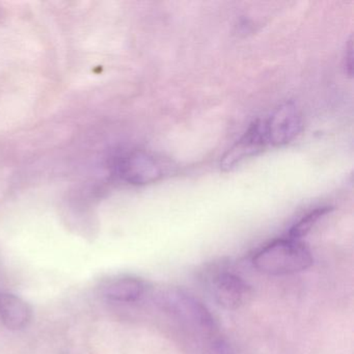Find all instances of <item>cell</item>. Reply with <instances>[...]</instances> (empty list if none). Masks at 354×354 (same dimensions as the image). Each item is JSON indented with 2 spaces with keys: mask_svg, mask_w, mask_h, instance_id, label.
<instances>
[{
  "mask_svg": "<svg viewBox=\"0 0 354 354\" xmlns=\"http://www.w3.org/2000/svg\"><path fill=\"white\" fill-rule=\"evenodd\" d=\"M265 130L268 144L275 147L289 144L302 130L299 109L292 102L281 105L265 123Z\"/></svg>",
  "mask_w": 354,
  "mask_h": 354,
  "instance_id": "obj_5",
  "label": "cell"
},
{
  "mask_svg": "<svg viewBox=\"0 0 354 354\" xmlns=\"http://www.w3.org/2000/svg\"><path fill=\"white\" fill-rule=\"evenodd\" d=\"M329 208H318L316 210L306 214V216L302 217L298 223H296L293 227H291L289 232V238L291 239L300 240L302 237L306 235L308 232L314 227L315 223L322 218L324 215L329 212Z\"/></svg>",
  "mask_w": 354,
  "mask_h": 354,
  "instance_id": "obj_9",
  "label": "cell"
},
{
  "mask_svg": "<svg viewBox=\"0 0 354 354\" xmlns=\"http://www.w3.org/2000/svg\"><path fill=\"white\" fill-rule=\"evenodd\" d=\"M205 281L213 299L225 310H238L252 298L250 286L225 267L215 266L209 269Z\"/></svg>",
  "mask_w": 354,
  "mask_h": 354,
  "instance_id": "obj_3",
  "label": "cell"
},
{
  "mask_svg": "<svg viewBox=\"0 0 354 354\" xmlns=\"http://www.w3.org/2000/svg\"><path fill=\"white\" fill-rule=\"evenodd\" d=\"M32 308L19 296L0 293V320L10 330H20L32 320Z\"/></svg>",
  "mask_w": 354,
  "mask_h": 354,
  "instance_id": "obj_7",
  "label": "cell"
},
{
  "mask_svg": "<svg viewBox=\"0 0 354 354\" xmlns=\"http://www.w3.org/2000/svg\"><path fill=\"white\" fill-rule=\"evenodd\" d=\"M115 171L124 182L132 185H146L158 181L165 167L158 159L142 150L129 151L115 158Z\"/></svg>",
  "mask_w": 354,
  "mask_h": 354,
  "instance_id": "obj_4",
  "label": "cell"
},
{
  "mask_svg": "<svg viewBox=\"0 0 354 354\" xmlns=\"http://www.w3.org/2000/svg\"><path fill=\"white\" fill-rule=\"evenodd\" d=\"M147 286L142 279L136 277H120L111 279L103 290L105 297L119 304H133L144 297Z\"/></svg>",
  "mask_w": 354,
  "mask_h": 354,
  "instance_id": "obj_8",
  "label": "cell"
},
{
  "mask_svg": "<svg viewBox=\"0 0 354 354\" xmlns=\"http://www.w3.org/2000/svg\"><path fill=\"white\" fill-rule=\"evenodd\" d=\"M267 144L268 140L265 130V122H254L244 132L240 140L223 155L221 161V169L223 171H232L246 159L262 152Z\"/></svg>",
  "mask_w": 354,
  "mask_h": 354,
  "instance_id": "obj_6",
  "label": "cell"
},
{
  "mask_svg": "<svg viewBox=\"0 0 354 354\" xmlns=\"http://www.w3.org/2000/svg\"><path fill=\"white\" fill-rule=\"evenodd\" d=\"M159 304L165 312L206 342L210 354H231L214 317L200 300L183 290L171 288L161 294Z\"/></svg>",
  "mask_w": 354,
  "mask_h": 354,
  "instance_id": "obj_1",
  "label": "cell"
},
{
  "mask_svg": "<svg viewBox=\"0 0 354 354\" xmlns=\"http://www.w3.org/2000/svg\"><path fill=\"white\" fill-rule=\"evenodd\" d=\"M353 47H352V41L349 40L345 51V71L347 75L352 76V69H353Z\"/></svg>",
  "mask_w": 354,
  "mask_h": 354,
  "instance_id": "obj_10",
  "label": "cell"
},
{
  "mask_svg": "<svg viewBox=\"0 0 354 354\" xmlns=\"http://www.w3.org/2000/svg\"><path fill=\"white\" fill-rule=\"evenodd\" d=\"M252 262L259 272L281 277L306 270L312 266L314 258L300 240L288 237L274 240L259 250Z\"/></svg>",
  "mask_w": 354,
  "mask_h": 354,
  "instance_id": "obj_2",
  "label": "cell"
}]
</instances>
